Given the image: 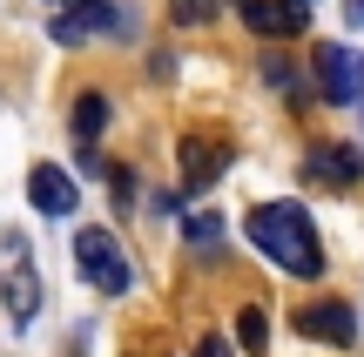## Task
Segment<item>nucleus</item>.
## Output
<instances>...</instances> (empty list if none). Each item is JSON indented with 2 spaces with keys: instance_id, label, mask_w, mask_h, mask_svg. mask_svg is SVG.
<instances>
[{
  "instance_id": "obj_1",
  "label": "nucleus",
  "mask_w": 364,
  "mask_h": 357,
  "mask_svg": "<svg viewBox=\"0 0 364 357\" xmlns=\"http://www.w3.org/2000/svg\"><path fill=\"white\" fill-rule=\"evenodd\" d=\"M250 243H257L263 256H270L284 277H324V243H317V223L311 209H297V202H263V209H250Z\"/></svg>"
},
{
  "instance_id": "obj_2",
  "label": "nucleus",
  "mask_w": 364,
  "mask_h": 357,
  "mask_svg": "<svg viewBox=\"0 0 364 357\" xmlns=\"http://www.w3.org/2000/svg\"><path fill=\"white\" fill-rule=\"evenodd\" d=\"M0 304H7L14 331L41 317V270H34V243L21 229H0Z\"/></svg>"
},
{
  "instance_id": "obj_3",
  "label": "nucleus",
  "mask_w": 364,
  "mask_h": 357,
  "mask_svg": "<svg viewBox=\"0 0 364 357\" xmlns=\"http://www.w3.org/2000/svg\"><path fill=\"white\" fill-rule=\"evenodd\" d=\"M75 263H81V277H88L102 297H129V283H135V270H129V256H122L115 229L81 223V229H75Z\"/></svg>"
},
{
  "instance_id": "obj_4",
  "label": "nucleus",
  "mask_w": 364,
  "mask_h": 357,
  "mask_svg": "<svg viewBox=\"0 0 364 357\" xmlns=\"http://www.w3.org/2000/svg\"><path fill=\"white\" fill-rule=\"evenodd\" d=\"M317 88H324V101H364V61H358V48H317Z\"/></svg>"
},
{
  "instance_id": "obj_5",
  "label": "nucleus",
  "mask_w": 364,
  "mask_h": 357,
  "mask_svg": "<svg viewBox=\"0 0 364 357\" xmlns=\"http://www.w3.org/2000/svg\"><path fill=\"white\" fill-rule=\"evenodd\" d=\"M223 169H230V148H223V142H209V135H182V155H176L182 196H203Z\"/></svg>"
},
{
  "instance_id": "obj_6",
  "label": "nucleus",
  "mask_w": 364,
  "mask_h": 357,
  "mask_svg": "<svg viewBox=\"0 0 364 357\" xmlns=\"http://www.w3.org/2000/svg\"><path fill=\"white\" fill-rule=\"evenodd\" d=\"M27 202H34L41 216H75L81 209V189L68 169H54V162H34L27 169Z\"/></svg>"
},
{
  "instance_id": "obj_7",
  "label": "nucleus",
  "mask_w": 364,
  "mask_h": 357,
  "mask_svg": "<svg viewBox=\"0 0 364 357\" xmlns=\"http://www.w3.org/2000/svg\"><path fill=\"white\" fill-rule=\"evenodd\" d=\"M243 27H250V34H263V40L304 34V27H311V0H250V7H243Z\"/></svg>"
},
{
  "instance_id": "obj_8",
  "label": "nucleus",
  "mask_w": 364,
  "mask_h": 357,
  "mask_svg": "<svg viewBox=\"0 0 364 357\" xmlns=\"http://www.w3.org/2000/svg\"><path fill=\"white\" fill-rule=\"evenodd\" d=\"M304 175H311V182H324V189H351L358 175H364V148H338V142H324V148H311Z\"/></svg>"
},
{
  "instance_id": "obj_9",
  "label": "nucleus",
  "mask_w": 364,
  "mask_h": 357,
  "mask_svg": "<svg viewBox=\"0 0 364 357\" xmlns=\"http://www.w3.org/2000/svg\"><path fill=\"white\" fill-rule=\"evenodd\" d=\"M61 13L75 21L81 40H88V34H129V27H135V13H122L115 0H68Z\"/></svg>"
},
{
  "instance_id": "obj_10",
  "label": "nucleus",
  "mask_w": 364,
  "mask_h": 357,
  "mask_svg": "<svg viewBox=\"0 0 364 357\" xmlns=\"http://www.w3.org/2000/svg\"><path fill=\"white\" fill-rule=\"evenodd\" d=\"M297 331L317 337V344H351V337H358V317H351V304H311L297 317Z\"/></svg>"
},
{
  "instance_id": "obj_11",
  "label": "nucleus",
  "mask_w": 364,
  "mask_h": 357,
  "mask_svg": "<svg viewBox=\"0 0 364 357\" xmlns=\"http://www.w3.org/2000/svg\"><path fill=\"white\" fill-rule=\"evenodd\" d=\"M108 115H115V108H108V94H102V88H88V94L75 101V135H81V142H95V135L108 128Z\"/></svg>"
},
{
  "instance_id": "obj_12",
  "label": "nucleus",
  "mask_w": 364,
  "mask_h": 357,
  "mask_svg": "<svg viewBox=\"0 0 364 357\" xmlns=\"http://www.w3.org/2000/svg\"><path fill=\"white\" fill-rule=\"evenodd\" d=\"M182 243H189V250H216L223 243V216L216 209H189L182 216Z\"/></svg>"
},
{
  "instance_id": "obj_13",
  "label": "nucleus",
  "mask_w": 364,
  "mask_h": 357,
  "mask_svg": "<svg viewBox=\"0 0 364 357\" xmlns=\"http://www.w3.org/2000/svg\"><path fill=\"white\" fill-rule=\"evenodd\" d=\"M236 344H243L250 357H263V344H270V324H263V310H236Z\"/></svg>"
},
{
  "instance_id": "obj_14",
  "label": "nucleus",
  "mask_w": 364,
  "mask_h": 357,
  "mask_svg": "<svg viewBox=\"0 0 364 357\" xmlns=\"http://www.w3.org/2000/svg\"><path fill=\"white\" fill-rule=\"evenodd\" d=\"M169 13H176V27H203L209 13H216V0H176Z\"/></svg>"
},
{
  "instance_id": "obj_15",
  "label": "nucleus",
  "mask_w": 364,
  "mask_h": 357,
  "mask_svg": "<svg viewBox=\"0 0 364 357\" xmlns=\"http://www.w3.org/2000/svg\"><path fill=\"white\" fill-rule=\"evenodd\" d=\"M196 357H236V351H230V337H203V344H196Z\"/></svg>"
},
{
  "instance_id": "obj_16",
  "label": "nucleus",
  "mask_w": 364,
  "mask_h": 357,
  "mask_svg": "<svg viewBox=\"0 0 364 357\" xmlns=\"http://www.w3.org/2000/svg\"><path fill=\"white\" fill-rule=\"evenodd\" d=\"M344 21H351V27H364V0H344Z\"/></svg>"
},
{
  "instance_id": "obj_17",
  "label": "nucleus",
  "mask_w": 364,
  "mask_h": 357,
  "mask_svg": "<svg viewBox=\"0 0 364 357\" xmlns=\"http://www.w3.org/2000/svg\"><path fill=\"white\" fill-rule=\"evenodd\" d=\"M236 7H250V0H236Z\"/></svg>"
}]
</instances>
